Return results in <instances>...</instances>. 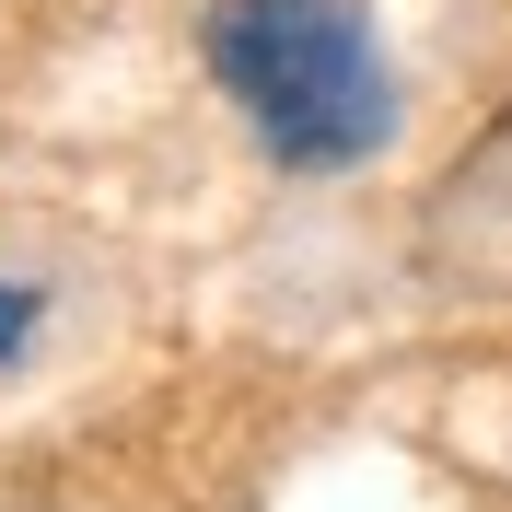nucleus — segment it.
I'll list each match as a JSON object with an SVG mask.
<instances>
[{"label": "nucleus", "instance_id": "f257e3e1", "mask_svg": "<svg viewBox=\"0 0 512 512\" xmlns=\"http://www.w3.org/2000/svg\"><path fill=\"white\" fill-rule=\"evenodd\" d=\"M210 70L256 117V140L303 175L384 152V59L350 0H222L210 12Z\"/></svg>", "mask_w": 512, "mask_h": 512}]
</instances>
